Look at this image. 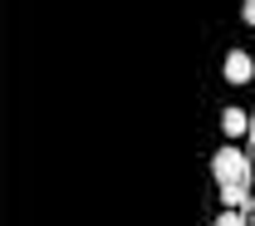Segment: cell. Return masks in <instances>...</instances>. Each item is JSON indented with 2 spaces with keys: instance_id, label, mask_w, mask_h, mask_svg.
Masks as SVG:
<instances>
[{
  "instance_id": "5b68a950",
  "label": "cell",
  "mask_w": 255,
  "mask_h": 226,
  "mask_svg": "<svg viewBox=\"0 0 255 226\" xmlns=\"http://www.w3.org/2000/svg\"><path fill=\"white\" fill-rule=\"evenodd\" d=\"M216 226H246V217H241V212H231V207H226L221 217H216Z\"/></svg>"
},
{
  "instance_id": "277c9868",
  "label": "cell",
  "mask_w": 255,
  "mask_h": 226,
  "mask_svg": "<svg viewBox=\"0 0 255 226\" xmlns=\"http://www.w3.org/2000/svg\"><path fill=\"white\" fill-rule=\"evenodd\" d=\"M221 202L231 212H241V207H246V187H221Z\"/></svg>"
},
{
  "instance_id": "6da1fadb",
  "label": "cell",
  "mask_w": 255,
  "mask_h": 226,
  "mask_svg": "<svg viewBox=\"0 0 255 226\" xmlns=\"http://www.w3.org/2000/svg\"><path fill=\"white\" fill-rule=\"evenodd\" d=\"M211 172H216V187H246V177H251V167H246V153L231 143L221 148L216 158H211Z\"/></svg>"
},
{
  "instance_id": "8992f818",
  "label": "cell",
  "mask_w": 255,
  "mask_h": 226,
  "mask_svg": "<svg viewBox=\"0 0 255 226\" xmlns=\"http://www.w3.org/2000/svg\"><path fill=\"white\" fill-rule=\"evenodd\" d=\"M241 20H246V25H255V0H246V5H241Z\"/></svg>"
},
{
  "instance_id": "3957f363",
  "label": "cell",
  "mask_w": 255,
  "mask_h": 226,
  "mask_svg": "<svg viewBox=\"0 0 255 226\" xmlns=\"http://www.w3.org/2000/svg\"><path fill=\"white\" fill-rule=\"evenodd\" d=\"M221 128H226V138H231V143H236V138H246V128H251L246 108H221Z\"/></svg>"
},
{
  "instance_id": "7a4b0ae2",
  "label": "cell",
  "mask_w": 255,
  "mask_h": 226,
  "mask_svg": "<svg viewBox=\"0 0 255 226\" xmlns=\"http://www.w3.org/2000/svg\"><path fill=\"white\" fill-rule=\"evenodd\" d=\"M251 79H255V54L231 49L226 54V84H251Z\"/></svg>"
}]
</instances>
